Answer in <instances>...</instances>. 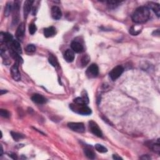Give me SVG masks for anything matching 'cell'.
<instances>
[{
  "mask_svg": "<svg viewBox=\"0 0 160 160\" xmlns=\"http://www.w3.org/2000/svg\"><path fill=\"white\" fill-rule=\"evenodd\" d=\"M19 11H20V4L18 1L15 2L13 6V21L14 23H16L18 21V16H19Z\"/></svg>",
  "mask_w": 160,
  "mask_h": 160,
  "instance_id": "11",
  "label": "cell"
},
{
  "mask_svg": "<svg viewBox=\"0 0 160 160\" xmlns=\"http://www.w3.org/2000/svg\"><path fill=\"white\" fill-rule=\"evenodd\" d=\"M141 29H142V27L140 26H138V25L133 26L132 27L131 29H129V33L132 35L135 36V35H137L141 33Z\"/></svg>",
  "mask_w": 160,
  "mask_h": 160,
  "instance_id": "18",
  "label": "cell"
},
{
  "mask_svg": "<svg viewBox=\"0 0 160 160\" xmlns=\"http://www.w3.org/2000/svg\"><path fill=\"white\" fill-rule=\"evenodd\" d=\"M113 158L114 159H116V160H119V159H122V158L120 156H118V155H114L113 156Z\"/></svg>",
  "mask_w": 160,
  "mask_h": 160,
  "instance_id": "30",
  "label": "cell"
},
{
  "mask_svg": "<svg viewBox=\"0 0 160 160\" xmlns=\"http://www.w3.org/2000/svg\"><path fill=\"white\" fill-rule=\"evenodd\" d=\"M70 108L80 115H89L91 113V109L86 104H80L74 103V104H70Z\"/></svg>",
  "mask_w": 160,
  "mask_h": 160,
  "instance_id": "2",
  "label": "cell"
},
{
  "mask_svg": "<svg viewBox=\"0 0 160 160\" xmlns=\"http://www.w3.org/2000/svg\"><path fill=\"white\" fill-rule=\"evenodd\" d=\"M7 48H8L9 50L15 51V53H18V54H19L20 55L22 53L21 46L19 43V41H18L17 40H15V39L12 40L7 45Z\"/></svg>",
  "mask_w": 160,
  "mask_h": 160,
  "instance_id": "6",
  "label": "cell"
},
{
  "mask_svg": "<svg viewBox=\"0 0 160 160\" xmlns=\"http://www.w3.org/2000/svg\"><path fill=\"white\" fill-rule=\"evenodd\" d=\"M150 10L146 7H141L136 9L132 15V20L137 24L145 23L150 20Z\"/></svg>",
  "mask_w": 160,
  "mask_h": 160,
  "instance_id": "1",
  "label": "cell"
},
{
  "mask_svg": "<svg viewBox=\"0 0 160 160\" xmlns=\"http://www.w3.org/2000/svg\"><path fill=\"white\" fill-rule=\"evenodd\" d=\"M11 11H13V6L11 5V3H8L6 6V8L4 9V15L6 16H8L11 14Z\"/></svg>",
  "mask_w": 160,
  "mask_h": 160,
  "instance_id": "21",
  "label": "cell"
},
{
  "mask_svg": "<svg viewBox=\"0 0 160 160\" xmlns=\"http://www.w3.org/2000/svg\"><path fill=\"white\" fill-rule=\"evenodd\" d=\"M71 47H72V50L77 53H81L84 50L83 46L81 43H80L78 41H73L71 44Z\"/></svg>",
  "mask_w": 160,
  "mask_h": 160,
  "instance_id": "14",
  "label": "cell"
},
{
  "mask_svg": "<svg viewBox=\"0 0 160 160\" xmlns=\"http://www.w3.org/2000/svg\"><path fill=\"white\" fill-rule=\"evenodd\" d=\"M123 72H124L123 67L122 66H120V65H118V66L115 67L111 71L109 75L111 79L113 81H115L119 78V77H120Z\"/></svg>",
  "mask_w": 160,
  "mask_h": 160,
  "instance_id": "3",
  "label": "cell"
},
{
  "mask_svg": "<svg viewBox=\"0 0 160 160\" xmlns=\"http://www.w3.org/2000/svg\"><path fill=\"white\" fill-rule=\"evenodd\" d=\"M11 136H12V138L16 141H18L19 140H21L23 138H24V136H23V134H20V133H18L16 132H11Z\"/></svg>",
  "mask_w": 160,
  "mask_h": 160,
  "instance_id": "20",
  "label": "cell"
},
{
  "mask_svg": "<svg viewBox=\"0 0 160 160\" xmlns=\"http://www.w3.org/2000/svg\"><path fill=\"white\" fill-rule=\"evenodd\" d=\"M34 1H26L24 4V7H23V10H24V16L25 18H26L29 12L32 9V5Z\"/></svg>",
  "mask_w": 160,
  "mask_h": 160,
  "instance_id": "15",
  "label": "cell"
},
{
  "mask_svg": "<svg viewBox=\"0 0 160 160\" xmlns=\"http://www.w3.org/2000/svg\"><path fill=\"white\" fill-rule=\"evenodd\" d=\"M3 155V147L2 146H1V156H2Z\"/></svg>",
  "mask_w": 160,
  "mask_h": 160,
  "instance_id": "32",
  "label": "cell"
},
{
  "mask_svg": "<svg viewBox=\"0 0 160 160\" xmlns=\"http://www.w3.org/2000/svg\"><path fill=\"white\" fill-rule=\"evenodd\" d=\"M25 26L23 23H21L18 27L17 30L16 32V37L19 41H22L25 37Z\"/></svg>",
  "mask_w": 160,
  "mask_h": 160,
  "instance_id": "9",
  "label": "cell"
},
{
  "mask_svg": "<svg viewBox=\"0 0 160 160\" xmlns=\"http://www.w3.org/2000/svg\"><path fill=\"white\" fill-rule=\"evenodd\" d=\"M0 115H1L3 118H8L10 116V113L8 110L1 109V110H0Z\"/></svg>",
  "mask_w": 160,
  "mask_h": 160,
  "instance_id": "28",
  "label": "cell"
},
{
  "mask_svg": "<svg viewBox=\"0 0 160 160\" xmlns=\"http://www.w3.org/2000/svg\"><path fill=\"white\" fill-rule=\"evenodd\" d=\"M31 99L33 102L37 104H45L46 102V99L39 94H34L31 97Z\"/></svg>",
  "mask_w": 160,
  "mask_h": 160,
  "instance_id": "13",
  "label": "cell"
},
{
  "mask_svg": "<svg viewBox=\"0 0 160 160\" xmlns=\"http://www.w3.org/2000/svg\"><path fill=\"white\" fill-rule=\"evenodd\" d=\"M56 34V29L53 26L46 28L44 29V35L46 38L53 37Z\"/></svg>",
  "mask_w": 160,
  "mask_h": 160,
  "instance_id": "17",
  "label": "cell"
},
{
  "mask_svg": "<svg viewBox=\"0 0 160 160\" xmlns=\"http://www.w3.org/2000/svg\"><path fill=\"white\" fill-rule=\"evenodd\" d=\"M95 149L99 153H106L108 151L107 148H105L104 146L100 145V144H96L95 145Z\"/></svg>",
  "mask_w": 160,
  "mask_h": 160,
  "instance_id": "23",
  "label": "cell"
},
{
  "mask_svg": "<svg viewBox=\"0 0 160 160\" xmlns=\"http://www.w3.org/2000/svg\"><path fill=\"white\" fill-rule=\"evenodd\" d=\"M37 30V26L34 23H31L29 26V32L31 34H34Z\"/></svg>",
  "mask_w": 160,
  "mask_h": 160,
  "instance_id": "27",
  "label": "cell"
},
{
  "mask_svg": "<svg viewBox=\"0 0 160 160\" xmlns=\"http://www.w3.org/2000/svg\"><path fill=\"white\" fill-rule=\"evenodd\" d=\"M86 74L88 78H94L99 74V68L96 64H92L89 66L86 70Z\"/></svg>",
  "mask_w": 160,
  "mask_h": 160,
  "instance_id": "5",
  "label": "cell"
},
{
  "mask_svg": "<svg viewBox=\"0 0 160 160\" xmlns=\"http://www.w3.org/2000/svg\"><path fill=\"white\" fill-rule=\"evenodd\" d=\"M107 3L108 6L110 7V8H116L118 4L120 3V1H107Z\"/></svg>",
  "mask_w": 160,
  "mask_h": 160,
  "instance_id": "29",
  "label": "cell"
},
{
  "mask_svg": "<svg viewBox=\"0 0 160 160\" xmlns=\"http://www.w3.org/2000/svg\"><path fill=\"white\" fill-rule=\"evenodd\" d=\"M48 60H49V63L52 65L53 66L56 67L57 66V65L58 64V61L56 60V58L54 56L50 55V56L49 57Z\"/></svg>",
  "mask_w": 160,
  "mask_h": 160,
  "instance_id": "25",
  "label": "cell"
},
{
  "mask_svg": "<svg viewBox=\"0 0 160 160\" xmlns=\"http://www.w3.org/2000/svg\"><path fill=\"white\" fill-rule=\"evenodd\" d=\"M151 148L155 152H156L158 153H159V152H160V147H159V140H158L157 143L151 144Z\"/></svg>",
  "mask_w": 160,
  "mask_h": 160,
  "instance_id": "24",
  "label": "cell"
},
{
  "mask_svg": "<svg viewBox=\"0 0 160 160\" xmlns=\"http://www.w3.org/2000/svg\"><path fill=\"white\" fill-rule=\"evenodd\" d=\"M89 126H90V130L93 134L99 138L103 137V133L102 130H101V129L95 122H94L93 121L89 122Z\"/></svg>",
  "mask_w": 160,
  "mask_h": 160,
  "instance_id": "7",
  "label": "cell"
},
{
  "mask_svg": "<svg viewBox=\"0 0 160 160\" xmlns=\"http://www.w3.org/2000/svg\"><path fill=\"white\" fill-rule=\"evenodd\" d=\"M150 158H151L150 157H147V155H143V156L141 157V159H149Z\"/></svg>",
  "mask_w": 160,
  "mask_h": 160,
  "instance_id": "31",
  "label": "cell"
},
{
  "mask_svg": "<svg viewBox=\"0 0 160 160\" xmlns=\"http://www.w3.org/2000/svg\"><path fill=\"white\" fill-rule=\"evenodd\" d=\"M68 126L73 132L77 133H84L85 132V127L83 123H74L71 122L68 124Z\"/></svg>",
  "mask_w": 160,
  "mask_h": 160,
  "instance_id": "4",
  "label": "cell"
},
{
  "mask_svg": "<svg viewBox=\"0 0 160 160\" xmlns=\"http://www.w3.org/2000/svg\"><path fill=\"white\" fill-rule=\"evenodd\" d=\"M148 8L151 9L158 17H159L160 15V6L158 3L154 2L148 3Z\"/></svg>",
  "mask_w": 160,
  "mask_h": 160,
  "instance_id": "16",
  "label": "cell"
},
{
  "mask_svg": "<svg viewBox=\"0 0 160 160\" xmlns=\"http://www.w3.org/2000/svg\"><path fill=\"white\" fill-rule=\"evenodd\" d=\"M51 16L55 20H60L62 16V12L61 9L56 6H54L51 8Z\"/></svg>",
  "mask_w": 160,
  "mask_h": 160,
  "instance_id": "10",
  "label": "cell"
},
{
  "mask_svg": "<svg viewBox=\"0 0 160 160\" xmlns=\"http://www.w3.org/2000/svg\"><path fill=\"white\" fill-rule=\"evenodd\" d=\"M75 58V52L72 50H67L64 53V58L65 59L67 62L72 63L74 61Z\"/></svg>",
  "mask_w": 160,
  "mask_h": 160,
  "instance_id": "12",
  "label": "cell"
},
{
  "mask_svg": "<svg viewBox=\"0 0 160 160\" xmlns=\"http://www.w3.org/2000/svg\"><path fill=\"white\" fill-rule=\"evenodd\" d=\"M26 51L29 53H33L36 51V47L34 45H28L26 48Z\"/></svg>",
  "mask_w": 160,
  "mask_h": 160,
  "instance_id": "26",
  "label": "cell"
},
{
  "mask_svg": "<svg viewBox=\"0 0 160 160\" xmlns=\"http://www.w3.org/2000/svg\"><path fill=\"white\" fill-rule=\"evenodd\" d=\"M90 58L88 55H84L81 59V63L82 66H85L90 62Z\"/></svg>",
  "mask_w": 160,
  "mask_h": 160,
  "instance_id": "22",
  "label": "cell"
},
{
  "mask_svg": "<svg viewBox=\"0 0 160 160\" xmlns=\"http://www.w3.org/2000/svg\"><path fill=\"white\" fill-rule=\"evenodd\" d=\"M11 76L14 80L18 81L21 80V74L20 73L18 68V63L15 62L11 68Z\"/></svg>",
  "mask_w": 160,
  "mask_h": 160,
  "instance_id": "8",
  "label": "cell"
},
{
  "mask_svg": "<svg viewBox=\"0 0 160 160\" xmlns=\"http://www.w3.org/2000/svg\"><path fill=\"white\" fill-rule=\"evenodd\" d=\"M84 153L85 154V155L90 159H94L96 156V154L94 153L93 150H91L90 148H85L84 150Z\"/></svg>",
  "mask_w": 160,
  "mask_h": 160,
  "instance_id": "19",
  "label": "cell"
}]
</instances>
